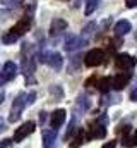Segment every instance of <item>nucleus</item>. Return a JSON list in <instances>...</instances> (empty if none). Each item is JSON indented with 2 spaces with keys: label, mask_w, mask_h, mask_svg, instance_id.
Listing matches in <instances>:
<instances>
[{
  "label": "nucleus",
  "mask_w": 137,
  "mask_h": 148,
  "mask_svg": "<svg viewBox=\"0 0 137 148\" xmlns=\"http://www.w3.org/2000/svg\"><path fill=\"white\" fill-rule=\"evenodd\" d=\"M24 0H2V3L5 5V7H17V5H21Z\"/></svg>",
  "instance_id": "24"
},
{
  "label": "nucleus",
  "mask_w": 137,
  "mask_h": 148,
  "mask_svg": "<svg viewBox=\"0 0 137 148\" xmlns=\"http://www.w3.org/2000/svg\"><path fill=\"white\" fill-rule=\"evenodd\" d=\"M45 122H46V112L41 110L39 112V124H45Z\"/></svg>",
  "instance_id": "29"
},
{
  "label": "nucleus",
  "mask_w": 137,
  "mask_h": 148,
  "mask_svg": "<svg viewBox=\"0 0 137 148\" xmlns=\"http://www.w3.org/2000/svg\"><path fill=\"white\" fill-rule=\"evenodd\" d=\"M3 98H5V91H3V90H0V103L3 102Z\"/></svg>",
  "instance_id": "32"
},
{
  "label": "nucleus",
  "mask_w": 137,
  "mask_h": 148,
  "mask_svg": "<svg viewBox=\"0 0 137 148\" xmlns=\"http://www.w3.org/2000/svg\"><path fill=\"white\" fill-rule=\"evenodd\" d=\"M89 107H91V102H89V98L87 97H79V100H77V109L82 112L89 110Z\"/></svg>",
  "instance_id": "19"
},
{
  "label": "nucleus",
  "mask_w": 137,
  "mask_h": 148,
  "mask_svg": "<svg viewBox=\"0 0 137 148\" xmlns=\"http://www.w3.org/2000/svg\"><path fill=\"white\" fill-rule=\"evenodd\" d=\"M134 145H137V131H136V134H134Z\"/></svg>",
  "instance_id": "33"
},
{
  "label": "nucleus",
  "mask_w": 137,
  "mask_h": 148,
  "mask_svg": "<svg viewBox=\"0 0 137 148\" xmlns=\"http://www.w3.org/2000/svg\"><path fill=\"white\" fill-rule=\"evenodd\" d=\"M137 64L136 57H132V55H129V53H118L117 57H115V66H117V69H120V71H130V69H134Z\"/></svg>",
  "instance_id": "8"
},
{
  "label": "nucleus",
  "mask_w": 137,
  "mask_h": 148,
  "mask_svg": "<svg viewBox=\"0 0 137 148\" xmlns=\"http://www.w3.org/2000/svg\"><path fill=\"white\" fill-rule=\"evenodd\" d=\"M38 62L46 64L53 71H60L62 66H64V59L58 52H39L38 53Z\"/></svg>",
  "instance_id": "3"
},
{
  "label": "nucleus",
  "mask_w": 137,
  "mask_h": 148,
  "mask_svg": "<svg viewBox=\"0 0 137 148\" xmlns=\"http://www.w3.org/2000/svg\"><path fill=\"white\" fill-rule=\"evenodd\" d=\"M98 81V76H91L89 79H86V83H84V86H93L94 83Z\"/></svg>",
  "instance_id": "27"
},
{
  "label": "nucleus",
  "mask_w": 137,
  "mask_h": 148,
  "mask_svg": "<svg viewBox=\"0 0 137 148\" xmlns=\"http://www.w3.org/2000/svg\"><path fill=\"white\" fill-rule=\"evenodd\" d=\"M130 31H132V24H130V21H127V19H120V21L115 24V28H113L115 36H125V35H129Z\"/></svg>",
  "instance_id": "12"
},
{
  "label": "nucleus",
  "mask_w": 137,
  "mask_h": 148,
  "mask_svg": "<svg viewBox=\"0 0 137 148\" xmlns=\"http://www.w3.org/2000/svg\"><path fill=\"white\" fill-rule=\"evenodd\" d=\"M104 62V52L101 48H93L84 55V64L86 67H96Z\"/></svg>",
  "instance_id": "6"
},
{
  "label": "nucleus",
  "mask_w": 137,
  "mask_h": 148,
  "mask_svg": "<svg viewBox=\"0 0 137 148\" xmlns=\"http://www.w3.org/2000/svg\"><path fill=\"white\" fill-rule=\"evenodd\" d=\"M130 77H132V74L127 73V71L115 74V76L111 77V86H113V90H123V88L129 84Z\"/></svg>",
  "instance_id": "10"
},
{
  "label": "nucleus",
  "mask_w": 137,
  "mask_h": 148,
  "mask_svg": "<svg viewBox=\"0 0 137 148\" xmlns=\"http://www.w3.org/2000/svg\"><path fill=\"white\" fill-rule=\"evenodd\" d=\"M130 100H132V102H137V86L130 91Z\"/></svg>",
  "instance_id": "30"
},
{
  "label": "nucleus",
  "mask_w": 137,
  "mask_h": 148,
  "mask_svg": "<svg viewBox=\"0 0 137 148\" xmlns=\"http://www.w3.org/2000/svg\"><path fill=\"white\" fill-rule=\"evenodd\" d=\"M55 141H57V129L55 127L43 129V147L45 148L55 147Z\"/></svg>",
  "instance_id": "14"
},
{
  "label": "nucleus",
  "mask_w": 137,
  "mask_h": 148,
  "mask_svg": "<svg viewBox=\"0 0 137 148\" xmlns=\"http://www.w3.org/2000/svg\"><path fill=\"white\" fill-rule=\"evenodd\" d=\"M67 21L65 19H60V17H57V19H53L52 21V24H50V36H58L62 31H65L67 29Z\"/></svg>",
  "instance_id": "13"
},
{
  "label": "nucleus",
  "mask_w": 137,
  "mask_h": 148,
  "mask_svg": "<svg viewBox=\"0 0 137 148\" xmlns=\"http://www.w3.org/2000/svg\"><path fill=\"white\" fill-rule=\"evenodd\" d=\"M17 74H19V67H17L16 62H12V60L5 62L2 66V71H0V86L9 83V81H12V79H16Z\"/></svg>",
  "instance_id": "5"
},
{
  "label": "nucleus",
  "mask_w": 137,
  "mask_h": 148,
  "mask_svg": "<svg viewBox=\"0 0 137 148\" xmlns=\"http://www.w3.org/2000/svg\"><path fill=\"white\" fill-rule=\"evenodd\" d=\"M125 5H127V9H136L137 7V0H127Z\"/></svg>",
  "instance_id": "28"
},
{
  "label": "nucleus",
  "mask_w": 137,
  "mask_h": 148,
  "mask_svg": "<svg viewBox=\"0 0 137 148\" xmlns=\"http://www.w3.org/2000/svg\"><path fill=\"white\" fill-rule=\"evenodd\" d=\"M26 97H28V93L21 91V93L14 98L12 107H10V114H9V122H10V124L17 122V121L22 117V112H24V109L28 107V105H26Z\"/></svg>",
  "instance_id": "2"
},
{
  "label": "nucleus",
  "mask_w": 137,
  "mask_h": 148,
  "mask_svg": "<svg viewBox=\"0 0 137 148\" xmlns=\"http://www.w3.org/2000/svg\"><path fill=\"white\" fill-rule=\"evenodd\" d=\"M48 91H50V95H52L55 100H62V98H64V90H62L60 84H52V86L48 88Z\"/></svg>",
  "instance_id": "18"
},
{
  "label": "nucleus",
  "mask_w": 137,
  "mask_h": 148,
  "mask_svg": "<svg viewBox=\"0 0 137 148\" xmlns=\"http://www.w3.org/2000/svg\"><path fill=\"white\" fill-rule=\"evenodd\" d=\"M96 88L101 91V93H108L113 86H111V77H98V81H96Z\"/></svg>",
  "instance_id": "15"
},
{
  "label": "nucleus",
  "mask_w": 137,
  "mask_h": 148,
  "mask_svg": "<svg viewBox=\"0 0 137 148\" xmlns=\"http://www.w3.org/2000/svg\"><path fill=\"white\" fill-rule=\"evenodd\" d=\"M34 129H36V122H33V121L24 122L22 126H19V127L16 129V133H14V141H16V143H21L22 140H26L28 136L33 134Z\"/></svg>",
  "instance_id": "7"
},
{
  "label": "nucleus",
  "mask_w": 137,
  "mask_h": 148,
  "mask_svg": "<svg viewBox=\"0 0 137 148\" xmlns=\"http://www.w3.org/2000/svg\"><path fill=\"white\" fill-rule=\"evenodd\" d=\"M16 141H14V138H5V140H2L0 141V147H12Z\"/></svg>",
  "instance_id": "26"
},
{
  "label": "nucleus",
  "mask_w": 137,
  "mask_h": 148,
  "mask_svg": "<svg viewBox=\"0 0 137 148\" xmlns=\"http://www.w3.org/2000/svg\"><path fill=\"white\" fill-rule=\"evenodd\" d=\"M115 145H117L115 141H110V143H104V145H103V148H113Z\"/></svg>",
  "instance_id": "31"
},
{
  "label": "nucleus",
  "mask_w": 137,
  "mask_h": 148,
  "mask_svg": "<svg viewBox=\"0 0 137 148\" xmlns=\"http://www.w3.org/2000/svg\"><path fill=\"white\" fill-rule=\"evenodd\" d=\"M19 38H21V36H19L17 33H14L12 29H9V31L2 36V43H3V45H14Z\"/></svg>",
  "instance_id": "16"
},
{
  "label": "nucleus",
  "mask_w": 137,
  "mask_h": 148,
  "mask_svg": "<svg viewBox=\"0 0 137 148\" xmlns=\"http://www.w3.org/2000/svg\"><path fill=\"white\" fill-rule=\"evenodd\" d=\"M101 0H86V7H84V14L86 16H91L98 7H100Z\"/></svg>",
  "instance_id": "17"
},
{
  "label": "nucleus",
  "mask_w": 137,
  "mask_h": 148,
  "mask_svg": "<svg viewBox=\"0 0 137 148\" xmlns=\"http://www.w3.org/2000/svg\"><path fill=\"white\" fill-rule=\"evenodd\" d=\"M65 119H67V110H65V109H57L55 112H52L50 124H52V127L58 129V127H62V126H64Z\"/></svg>",
  "instance_id": "11"
},
{
  "label": "nucleus",
  "mask_w": 137,
  "mask_h": 148,
  "mask_svg": "<svg viewBox=\"0 0 137 148\" xmlns=\"http://www.w3.org/2000/svg\"><path fill=\"white\" fill-rule=\"evenodd\" d=\"M79 62H81V57L77 55V57H74L72 60H70V66H68V71L70 73H74V71H77L79 69Z\"/></svg>",
  "instance_id": "21"
},
{
  "label": "nucleus",
  "mask_w": 137,
  "mask_h": 148,
  "mask_svg": "<svg viewBox=\"0 0 137 148\" xmlns=\"http://www.w3.org/2000/svg\"><path fill=\"white\" fill-rule=\"evenodd\" d=\"M34 7H36V5H34V2H33V3L29 5V9L26 10V14H24V16H22V17H21V19L10 28V29H12L14 33H17L19 36H24V35L31 29V26H33V19H34L33 17L34 16Z\"/></svg>",
  "instance_id": "1"
},
{
  "label": "nucleus",
  "mask_w": 137,
  "mask_h": 148,
  "mask_svg": "<svg viewBox=\"0 0 137 148\" xmlns=\"http://www.w3.org/2000/svg\"><path fill=\"white\" fill-rule=\"evenodd\" d=\"M94 29H96V23H87V24L82 28V36L87 40V38L93 35V31H94Z\"/></svg>",
  "instance_id": "20"
},
{
  "label": "nucleus",
  "mask_w": 137,
  "mask_h": 148,
  "mask_svg": "<svg viewBox=\"0 0 137 148\" xmlns=\"http://www.w3.org/2000/svg\"><path fill=\"white\" fill-rule=\"evenodd\" d=\"M36 97H38L36 91H29V93H28V97H26V105H28V107H31L34 102H36Z\"/></svg>",
  "instance_id": "22"
},
{
  "label": "nucleus",
  "mask_w": 137,
  "mask_h": 148,
  "mask_svg": "<svg viewBox=\"0 0 137 148\" xmlns=\"http://www.w3.org/2000/svg\"><path fill=\"white\" fill-rule=\"evenodd\" d=\"M9 16H10L9 9H0V23H3L5 19H9Z\"/></svg>",
  "instance_id": "25"
},
{
  "label": "nucleus",
  "mask_w": 137,
  "mask_h": 148,
  "mask_svg": "<svg viewBox=\"0 0 137 148\" xmlns=\"http://www.w3.org/2000/svg\"><path fill=\"white\" fill-rule=\"evenodd\" d=\"M106 122H108V119H106V115H101L100 119H96V122H93L91 124V127H89V134H87V138L89 140H101L106 136Z\"/></svg>",
  "instance_id": "4"
},
{
  "label": "nucleus",
  "mask_w": 137,
  "mask_h": 148,
  "mask_svg": "<svg viewBox=\"0 0 137 148\" xmlns=\"http://www.w3.org/2000/svg\"><path fill=\"white\" fill-rule=\"evenodd\" d=\"M86 38L84 36H77V35H68L65 38V43H64V48L67 50V52H75L77 48H81V47H84L86 45Z\"/></svg>",
  "instance_id": "9"
},
{
  "label": "nucleus",
  "mask_w": 137,
  "mask_h": 148,
  "mask_svg": "<svg viewBox=\"0 0 137 148\" xmlns=\"http://www.w3.org/2000/svg\"><path fill=\"white\" fill-rule=\"evenodd\" d=\"M74 131H75V119H72L70 124H68V129H67V133H65V140H68L74 134Z\"/></svg>",
  "instance_id": "23"
}]
</instances>
